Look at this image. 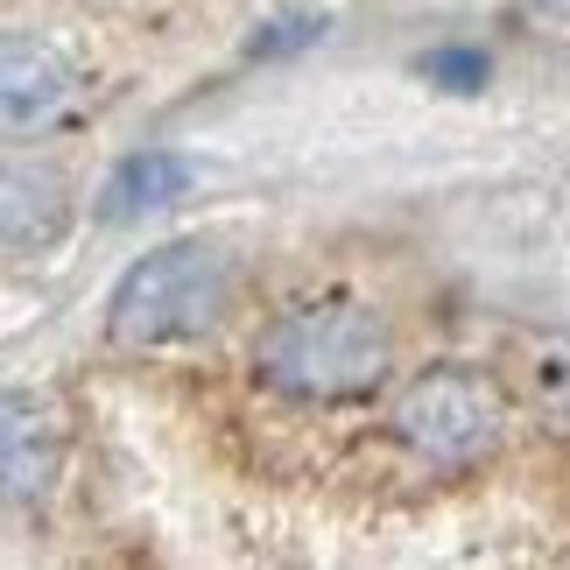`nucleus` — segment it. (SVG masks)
I'll list each match as a JSON object with an SVG mask.
<instances>
[{"label":"nucleus","instance_id":"f257e3e1","mask_svg":"<svg viewBox=\"0 0 570 570\" xmlns=\"http://www.w3.org/2000/svg\"><path fill=\"white\" fill-rule=\"evenodd\" d=\"M387 366H394L387 324L353 296L296 303L254 338V374L289 402H353V394H374L387 381Z\"/></svg>","mask_w":570,"mask_h":570},{"label":"nucleus","instance_id":"f03ea898","mask_svg":"<svg viewBox=\"0 0 570 570\" xmlns=\"http://www.w3.org/2000/svg\"><path fill=\"white\" fill-rule=\"evenodd\" d=\"M226 311H233V261L205 239H169L120 275L106 332L127 353H156V345L205 338Z\"/></svg>","mask_w":570,"mask_h":570},{"label":"nucleus","instance_id":"7ed1b4c3","mask_svg":"<svg viewBox=\"0 0 570 570\" xmlns=\"http://www.w3.org/2000/svg\"><path fill=\"white\" fill-rule=\"evenodd\" d=\"M500 430H508L500 387L487 374H465V366H430L394 402V436L430 465H472L500 444Z\"/></svg>","mask_w":570,"mask_h":570},{"label":"nucleus","instance_id":"20e7f679","mask_svg":"<svg viewBox=\"0 0 570 570\" xmlns=\"http://www.w3.org/2000/svg\"><path fill=\"white\" fill-rule=\"evenodd\" d=\"M78 106L71 57L36 36H0V135H42Z\"/></svg>","mask_w":570,"mask_h":570},{"label":"nucleus","instance_id":"39448f33","mask_svg":"<svg viewBox=\"0 0 570 570\" xmlns=\"http://www.w3.org/2000/svg\"><path fill=\"white\" fill-rule=\"evenodd\" d=\"M63 472V423L42 394H0V500H42Z\"/></svg>","mask_w":570,"mask_h":570},{"label":"nucleus","instance_id":"423d86ee","mask_svg":"<svg viewBox=\"0 0 570 570\" xmlns=\"http://www.w3.org/2000/svg\"><path fill=\"white\" fill-rule=\"evenodd\" d=\"M71 233V190H63L57 169H36V163H8L0 169V247H57Z\"/></svg>","mask_w":570,"mask_h":570},{"label":"nucleus","instance_id":"0eeeda50","mask_svg":"<svg viewBox=\"0 0 570 570\" xmlns=\"http://www.w3.org/2000/svg\"><path fill=\"white\" fill-rule=\"evenodd\" d=\"M184 190H190V169L177 156H163V148H148V156H127L114 177H106L99 212L106 218H141V212H156V205H169V197H184Z\"/></svg>","mask_w":570,"mask_h":570},{"label":"nucleus","instance_id":"6e6552de","mask_svg":"<svg viewBox=\"0 0 570 570\" xmlns=\"http://www.w3.org/2000/svg\"><path fill=\"white\" fill-rule=\"evenodd\" d=\"M423 71L436 85H451V92H479V85H487V57H479V50H436Z\"/></svg>","mask_w":570,"mask_h":570},{"label":"nucleus","instance_id":"1a4fd4ad","mask_svg":"<svg viewBox=\"0 0 570 570\" xmlns=\"http://www.w3.org/2000/svg\"><path fill=\"white\" fill-rule=\"evenodd\" d=\"M542 8H550V14H570V0H542Z\"/></svg>","mask_w":570,"mask_h":570}]
</instances>
